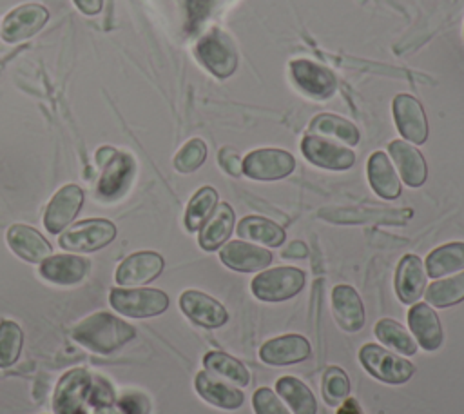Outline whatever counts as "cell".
<instances>
[{"label":"cell","mask_w":464,"mask_h":414,"mask_svg":"<svg viewBox=\"0 0 464 414\" xmlns=\"http://www.w3.org/2000/svg\"><path fill=\"white\" fill-rule=\"evenodd\" d=\"M111 307L130 318H150L167 310L169 296L160 289H112L109 294Z\"/></svg>","instance_id":"5"},{"label":"cell","mask_w":464,"mask_h":414,"mask_svg":"<svg viewBox=\"0 0 464 414\" xmlns=\"http://www.w3.org/2000/svg\"><path fill=\"white\" fill-rule=\"evenodd\" d=\"M163 258L154 251H140L127 256L116 269L114 280L123 287L143 285L158 278L163 271Z\"/></svg>","instance_id":"14"},{"label":"cell","mask_w":464,"mask_h":414,"mask_svg":"<svg viewBox=\"0 0 464 414\" xmlns=\"http://www.w3.org/2000/svg\"><path fill=\"white\" fill-rule=\"evenodd\" d=\"M252 407L256 414H290L283 401L268 387H261L254 392Z\"/></svg>","instance_id":"40"},{"label":"cell","mask_w":464,"mask_h":414,"mask_svg":"<svg viewBox=\"0 0 464 414\" xmlns=\"http://www.w3.org/2000/svg\"><path fill=\"white\" fill-rule=\"evenodd\" d=\"M388 151H390L395 165L399 167L401 178L410 187H420L428 174V167H426V162H424V156L420 154V151L404 140H393L388 145Z\"/></svg>","instance_id":"25"},{"label":"cell","mask_w":464,"mask_h":414,"mask_svg":"<svg viewBox=\"0 0 464 414\" xmlns=\"http://www.w3.org/2000/svg\"><path fill=\"white\" fill-rule=\"evenodd\" d=\"M301 151L308 162L332 171H346L355 163V153L317 134H306Z\"/></svg>","instance_id":"11"},{"label":"cell","mask_w":464,"mask_h":414,"mask_svg":"<svg viewBox=\"0 0 464 414\" xmlns=\"http://www.w3.org/2000/svg\"><path fill=\"white\" fill-rule=\"evenodd\" d=\"M375 336L388 347L406 354L413 356L417 352V341L410 336V332L395 320L382 318L375 323Z\"/></svg>","instance_id":"36"},{"label":"cell","mask_w":464,"mask_h":414,"mask_svg":"<svg viewBox=\"0 0 464 414\" xmlns=\"http://www.w3.org/2000/svg\"><path fill=\"white\" fill-rule=\"evenodd\" d=\"M426 287V271L419 256L406 254L395 271V292L402 303H415Z\"/></svg>","instance_id":"24"},{"label":"cell","mask_w":464,"mask_h":414,"mask_svg":"<svg viewBox=\"0 0 464 414\" xmlns=\"http://www.w3.org/2000/svg\"><path fill=\"white\" fill-rule=\"evenodd\" d=\"M130 323L111 312H94L76 323L71 330L74 341L96 354H111L134 338Z\"/></svg>","instance_id":"1"},{"label":"cell","mask_w":464,"mask_h":414,"mask_svg":"<svg viewBox=\"0 0 464 414\" xmlns=\"http://www.w3.org/2000/svg\"><path fill=\"white\" fill-rule=\"evenodd\" d=\"M310 133L312 134H326V136H334L348 145H355L359 142V131L357 127L335 114L330 113H323L317 114L312 122H310Z\"/></svg>","instance_id":"33"},{"label":"cell","mask_w":464,"mask_h":414,"mask_svg":"<svg viewBox=\"0 0 464 414\" xmlns=\"http://www.w3.org/2000/svg\"><path fill=\"white\" fill-rule=\"evenodd\" d=\"M464 300V272L451 278H442L426 289V301L433 307H450Z\"/></svg>","instance_id":"34"},{"label":"cell","mask_w":464,"mask_h":414,"mask_svg":"<svg viewBox=\"0 0 464 414\" xmlns=\"http://www.w3.org/2000/svg\"><path fill=\"white\" fill-rule=\"evenodd\" d=\"M304 287V272L295 267H276L252 280V294L261 301H285Z\"/></svg>","instance_id":"3"},{"label":"cell","mask_w":464,"mask_h":414,"mask_svg":"<svg viewBox=\"0 0 464 414\" xmlns=\"http://www.w3.org/2000/svg\"><path fill=\"white\" fill-rule=\"evenodd\" d=\"M332 312L343 330L357 332L364 325V307L357 291L350 285H335L332 291Z\"/></svg>","instance_id":"23"},{"label":"cell","mask_w":464,"mask_h":414,"mask_svg":"<svg viewBox=\"0 0 464 414\" xmlns=\"http://www.w3.org/2000/svg\"><path fill=\"white\" fill-rule=\"evenodd\" d=\"M74 4L85 15H98L103 7V0H74Z\"/></svg>","instance_id":"43"},{"label":"cell","mask_w":464,"mask_h":414,"mask_svg":"<svg viewBox=\"0 0 464 414\" xmlns=\"http://www.w3.org/2000/svg\"><path fill=\"white\" fill-rule=\"evenodd\" d=\"M7 243L16 256L29 263H42L53 252L49 242L25 223H14L7 229Z\"/></svg>","instance_id":"22"},{"label":"cell","mask_w":464,"mask_h":414,"mask_svg":"<svg viewBox=\"0 0 464 414\" xmlns=\"http://www.w3.org/2000/svg\"><path fill=\"white\" fill-rule=\"evenodd\" d=\"M49 20V11L40 4H22L11 9L4 22L0 36L7 44H16L36 34Z\"/></svg>","instance_id":"9"},{"label":"cell","mask_w":464,"mask_h":414,"mask_svg":"<svg viewBox=\"0 0 464 414\" xmlns=\"http://www.w3.org/2000/svg\"><path fill=\"white\" fill-rule=\"evenodd\" d=\"M234 211L228 203H218L208 220L199 229V245L205 251L219 249L232 234L234 229Z\"/></svg>","instance_id":"26"},{"label":"cell","mask_w":464,"mask_h":414,"mask_svg":"<svg viewBox=\"0 0 464 414\" xmlns=\"http://www.w3.org/2000/svg\"><path fill=\"white\" fill-rule=\"evenodd\" d=\"M83 203V191L76 183H67L54 192L51 198L45 214L44 225L51 234H58L63 231L80 212Z\"/></svg>","instance_id":"12"},{"label":"cell","mask_w":464,"mask_h":414,"mask_svg":"<svg viewBox=\"0 0 464 414\" xmlns=\"http://www.w3.org/2000/svg\"><path fill=\"white\" fill-rule=\"evenodd\" d=\"M205 370L216 374L218 378H223L225 381H230L232 385L246 387L250 383V372L246 367L236 360L234 356L221 352V350H210L203 358Z\"/></svg>","instance_id":"31"},{"label":"cell","mask_w":464,"mask_h":414,"mask_svg":"<svg viewBox=\"0 0 464 414\" xmlns=\"http://www.w3.org/2000/svg\"><path fill=\"white\" fill-rule=\"evenodd\" d=\"M464 269V243L451 242L433 249L426 258V276L440 278Z\"/></svg>","instance_id":"30"},{"label":"cell","mask_w":464,"mask_h":414,"mask_svg":"<svg viewBox=\"0 0 464 414\" xmlns=\"http://www.w3.org/2000/svg\"><path fill=\"white\" fill-rule=\"evenodd\" d=\"M219 260L232 271L256 272L272 263V252L254 243L234 240L219 249Z\"/></svg>","instance_id":"17"},{"label":"cell","mask_w":464,"mask_h":414,"mask_svg":"<svg viewBox=\"0 0 464 414\" xmlns=\"http://www.w3.org/2000/svg\"><path fill=\"white\" fill-rule=\"evenodd\" d=\"M393 118L399 133L413 142L424 143L428 138V120L422 105L411 94H397L393 100Z\"/></svg>","instance_id":"16"},{"label":"cell","mask_w":464,"mask_h":414,"mask_svg":"<svg viewBox=\"0 0 464 414\" xmlns=\"http://www.w3.org/2000/svg\"><path fill=\"white\" fill-rule=\"evenodd\" d=\"M323 218L332 220V222H343V223H361V222H386V223H402L411 216L410 209H390V211H381V209H323L319 212Z\"/></svg>","instance_id":"28"},{"label":"cell","mask_w":464,"mask_h":414,"mask_svg":"<svg viewBox=\"0 0 464 414\" xmlns=\"http://www.w3.org/2000/svg\"><path fill=\"white\" fill-rule=\"evenodd\" d=\"M179 307L190 321L205 329H218L228 321L227 309L201 291H185L179 296Z\"/></svg>","instance_id":"13"},{"label":"cell","mask_w":464,"mask_h":414,"mask_svg":"<svg viewBox=\"0 0 464 414\" xmlns=\"http://www.w3.org/2000/svg\"><path fill=\"white\" fill-rule=\"evenodd\" d=\"M207 158V145L201 138L188 140L174 156V167L179 172H192L196 171Z\"/></svg>","instance_id":"39"},{"label":"cell","mask_w":464,"mask_h":414,"mask_svg":"<svg viewBox=\"0 0 464 414\" xmlns=\"http://www.w3.org/2000/svg\"><path fill=\"white\" fill-rule=\"evenodd\" d=\"M116 238V225L103 218H91L71 225L60 234V247L71 252H92Z\"/></svg>","instance_id":"7"},{"label":"cell","mask_w":464,"mask_h":414,"mask_svg":"<svg viewBox=\"0 0 464 414\" xmlns=\"http://www.w3.org/2000/svg\"><path fill=\"white\" fill-rule=\"evenodd\" d=\"M24 334L18 323L11 320L0 321V369L11 367L22 350Z\"/></svg>","instance_id":"37"},{"label":"cell","mask_w":464,"mask_h":414,"mask_svg":"<svg viewBox=\"0 0 464 414\" xmlns=\"http://www.w3.org/2000/svg\"><path fill=\"white\" fill-rule=\"evenodd\" d=\"M96 163L102 167L98 194L103 200H114L125 192L134 174V160L112 147H102L96 153Z\"/></svg>","instance_id":"2"},{"label":"cell","mask_w":464,"mask_h":414,"mask_svg":"<svg viewBox=\"0 0 464 414\" xmlns=\"http://www.w3.org/2000/svg\"><path fill=\"white\" fill-rule=\"evenodd\" d=\"M218 205V192L214 187H201L188 202L185 211V227L188 231H199Z\"/></svg>","instance_id":"35"},{"label":"cell","mask_w":464,"mask_h":414,"mask_svg":"<svg viewBox=\"0 0 464 414\" xmlns=\"http://www.w3.org/2000/svg\"><path fill=\"white\" fill-rule=\"evenodd\" d=\"M277 394L288 403L294 414H315L317 401L312 390L294 376H283L276 381Z\"/></svg>","instance_id":"32"},{"label":"cell","mask_w":464,"mask_h":414,"mask_svg":"<svg viewBox=\"0 0 464 414\" xmlns=\"http://www.w3.org/2000/svg\"><path fill=\"white\" fill-rule=\"evenodd\" d=\"M368 182L375 194L384 200H395L402 189L397 172L382 151H375L368 160Z\"/></svg>","instance_id":"27"},{"label":"cell","mask_w":464,"mask_h":414,"mask_svg":"<svg viewBox=\"0 0 464 414\" xmlns=\"http://www.w3.org/2000/svg\"><path fill=\"white\" fill-rule=\"evenodd\" d=\"M310 341L301 334H285L265 341L259 358L268 365H292L310 358Z\"/></svg>","instance_id":"18"},{"label":"cell","mask_w":464,"mask_h":414,"mask_svg":"<svg viewBox=\"0 0 464 414\" xmlns=\"http://www.w3.org/2000/svg\"><path fill=\"white\" fill-rule=\"evenodd\" d=\"M198 60L216 76L227 78L237 67V51L227 33L214 27L196 45Z\"/></svg>","instance_id":"6"},{"label":"cell","mask_w":464,"mask_h":414,"mask_svg":"<svg viewBox=\"0 0 464 414\" xmlns=\"http://www.w3.org/2000/svg\"><path fill=\"white\" fill-rule=\"evenodd\" d=\"M219 163L232 176H239L243 172V162L239 154L230 147H225L219 151Z\"/></svg>","instance_id":"42"},{"label":"cell","mask_w":464,"mask_h":414,"mask_svg":"<svg viewBox=\"0 0 464 414\" xmlns=\"http://www.w3.org/2000/svg\"><path fill=\"white\" fill-rule=\"evenodd\" d=\"M408 325L417 345L424 350H437L444 341L442 325L437 312L428 303H413L408 310Z\"/></svg>","instance_id":"21"},{"label":"cell","mask_w":464,"mask_h":414,"mask_svg":"<svg viewBox=\"0 0 464 414\" xmlns=\"http://www.w3.org/2000/svg\"><path fill=\"white\" fill-rule=\"evenodd\" d=\"M91 376L85 369L67 370L54 389L53 409L56 414H85L89 403Z\"/></svg>","instance_id":"8"},{"label":"cell","mask_w":464,"mask_h":414,"mask_svg":"<svg viewBox=\"0 0 464 414\" xmlns=\"http://www.w3.org/2000/svg\"><path fill=\"white\" fill-rule=\"evenodd\" d=\"M91 271V261L83 256L58 254L49 256L40 263V276L56 285L80 283Z\"/></svg>","instance_id":"19"},{"label":"cell","mask_w":464,"mask_h":414,"mask_svg":"<svg viewBox=\"0 0 464 414\" xmlns=\"http://www.w3.org/2000/svg\"><path fill=\"white\" fill-rule=\"evenodd\" d=\"M94 414H123V412L112 405H100V407H96Z\"/></svg>","instance_id":"46"},{"label":"cell","mask_w":464,"mask_h":414,"mask_svg":"<svg viewBox=\"0 0 464 414\" xmlns=\"http://www.w3.org/2000/svg\"><path fill=\"white\" fill-rule=\"evenodd\" d=\"M194 387L207 403L225 410H236L245 401V394L237 387L223 381L221 378H218L208 370L198 372L194 380Z\"/></svg>","instance_id":"20"},{"label":"cell","mask_w":464,"mask_h":414,"mask_svg":"<svg viewBox=\"0 0 464 414\" xmlns=\"http://www.w3.org/2000/svg\"><path fill=\"white\" fill-rule=\"evenodd\" d=\"M323 398L328 405L343 403L350 394V380L341 367H328L323 374Z\"/></svg>","instance_id":"38"},{"label":"cell","mask_w":464,"mask_h":414,"mask_svg":"<svg viewBox=\"0 0 464 414\" xmlns=\"http://www.w3.org/2000/svg\"><path fill=\"white\" fill-rule=\"evenodd\" d=\"M236 232L241 240L259 242L268 247H279L286 238L283 227H279L277 223H274L263 216H245L237 223Z\"/></svg>","instance_id":"29"},{"label":"cell","mask_w":464,"mask_h":414,"mask_svg":"<svg viewBox=\"0 0 464 414\" xmlns=\"http://www.w3.org/2000/svg\"><path fill=\"white\" fill-rule=\"evenodd\" d=\"M359 360H361V365L373 378L392 385L406 383L415 372V365L411 361L399 358L393 352L375 343L362 345L359 350Z\"/></svg>","instance_id":"4"},{"label":"cell","mask_w":464,"mask_h":414,"mask_svg":"<svg viewBox=\"0 0 464 414\" xmlns=\"http://www.w3.org/2000/svg\"><path fill=\"white\" fill-rule=\"evenodd\" d=\"M118 409L123 414H147L149 403H147V398H143L140 394H127L120 399Z\"/></svg>","instance_id":"41"},{"label":"cell","mask_w":464,"mask_h":414,"mask_svg":"<svg viewBox=\"0 0 464 414\" xmlns=\"http://www.w3.org/2000/svg\"><path fill=\"white\" fill-rule=\"evenodd\" d=\"M337 414H364L361 405L353 398H346L341 407L337 409Z\"/></svg>","instance_id":"45"},{"label":"cell","mask_w":464,"mask_h":414,"mask_svg":"<svg viewBox=\"0 0 464 414\" xmlns=\"http://www.w3.org/2000/svg\"><path fill=\"white\" fill-rule=\"evenodd\" d=\"M294 167V156L283 149H256L243 158V172L254 180H279Z\"/></svg>","instance_id":"10"},{"label":"cell","mask_w":464,"mask_h":414,"mask_svg":"<svg viewBox=\"0 0 464 414\" xmlns=\"http://www.w3.org/2000/svg\"><path fill=\"white\" fill-rule=\"evenodd\" d=\"M290 73L294 82L301 91H304L308 96L324 100L334 94L337 82L332 71H328L323 65H317L310 60H292L290 62Z\"/></svg>","instance_id":"15"},{"label":"cell","mask_w":464,"mask_h":414,"mask_svg":"<svg viewBox=\"0 0 464 414\" xmlns=\"http://www.w3.org/2000/svg\"><path fill=\"white\" fill-rule=\"evenodd\" d=\"M308 254V247L303 242H292L283 252L281 256L285 258H304Z\"/></svg>","instance_id":"44"}]
</instances>
